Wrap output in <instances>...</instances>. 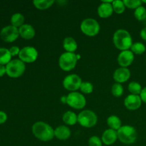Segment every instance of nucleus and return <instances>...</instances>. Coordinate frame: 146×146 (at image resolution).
Returning a JSON list of instances; mask_svg holds the SVG:
<instances>
[{"label":"nucleus","mask_w":146,"mask_h":146,"mask_svg":"<svg viewBox=\"0 0 146 146\" xmlns=\"http://www.w3.org/2000/svg\"><path fill=\"white\" fill-rule=\"evenodd\" d=\"M32 133L37 139L44 142L52 140L54 137V130L48 123L38 121L32 125Z\"/></svg>","instance_id":"nucleus-1"},{"label":"nucleus","mask_w":146,"mask_h":146,"mask_svg":"<svg viewBox=\"0 0 146 146\" xmlns=\"http://www.w3.org/2000/svg\"><path fill=\"white\" fill-rule=\"evenodd\" d=\"M113 41L118 49L126 51L131 48L133 45V39L131 34L125 29H118L114 33Z\"/></svg>","instance_id":"nucleus-2"},{"label":"nucleus","mask_w":146,"mask_h":146,"mask_svg":"<svg viewBox=\"0 0 146 146\" xmlns=\"http://www.w3.org/2000/svg\"><path fill=\"white\" fill-rule=\"evenodd\" d=\"M117 133L119 141L124 144L133 143L138 136L135 128L129 125H122L121 128L117 131Z\"/></svg>","instance_id":"nucleus-3"},{"label":"nucleus","mask_w":146,"mask_h":146,"mask_svg":"<svg viewBox=\"0 0 146 146\" xmlns=\"http://www.w3.org/2000/svg\"><path fill=\"white\" fill-rule=\"evenodd\" d=\"M80 56L75 53L64 52L60 56L58 59L59 67L64 71H71L76 67Z\"/></svg>","instance_id":"nucleus-4"},{"label":"nucleus","mask_w":146,"mask_h":146,"mask_svg":"<svg viewBox=\"0 0 146 146\" xmlns=\"http://www.w3.org/2000/svg\"><path fill=\"white\" fill-rule=\"evenodd\" d=\"M26 69L25 64L20 59L11 60L6 65L7 74L11 78H19L24 74Z\"/></svg>","instance_id":"nucleus-5"},{"label":"nucleus","mask_w":146,"mask_h":146,"mask_svg":"<svg viewBox=\"0 0 146 146\" xmlns=\"http://www.w3.org/2000/svg\"><path fill=\"white\" fill-rule=\"evenodd\" d=\"M98 121L96 114L90 110H84L78 115V123L84 128H92Z\"/></svg>","instance_id":"nucleus-6"},{"label":"nucleus","mask_w":146,"mask_h":146,"mask_svg":"<svg viewBox=\"0 0 146 146\" xmlns=\"http://www.w3.org/2000/svg\"><path fill=\"white\" fill-rule=\"evenodd\" d=\"M81 31L88 36H96L100 31V25L98 21L92 18L85 19L80 26Z\"/></svg>","instance_id":"nucleus-7"},{"label":"nucleus","mask_w":146,"mask_h":146,"mask_svg":"<svg viewBox=\"0 0 146 146\" xmlns=\"http://www.w3.org/2000/svg\"><path fill=\"white\" fill-rule=\"evenodd\" d=\"M66 104L74 109H82L86 104V100L84 96L81 93L74 91L68 94Z\"/></svg>","instance_id":"nucleus-8"},{"label":"nucleus","mask_w":146,"mask_h":146,"mask_svg":"<svg viewBox=\"0 0 146 146\" xmlns=\"http://www.w3.org/2000/svg\"><path fill=\"white\" fill-rule=\"evenodd\" d=\"M82 82V80L79 76L77 74H70L64 78L63 81V86L65 89L74 92L80 89Z\"/></svg>","instance_id":"nucleus-9"},{"label":"nucleus","mask_w":146,"mask_h":146,"mask_svg":"<svg viewBox=\"0 0 146 146\" xmlns=\"http://www.w3.org/2000/svg\"><path fill=\"white\" fill-rule=\"evenodd\" d=\"M38 56L37 50L33 46H25L20 50L19 57L24 63H33L36 61Z\"/></svg>","instance_id":"nucleus-10"},{"label":"nucleus","mask_w":146,"mask_h":146,"mask_svg":"<svg viewBox=\"0 0 146 146\" xmlns=\"http://www.w3.org/2000/svg\"><path fill=\"white\" fill-rule=\"evenodd\" d=\"M19 36V29L11 25L4 27L0 31V37L5 42H14L18 38Z\"/></svg>","instance_id":"nucleus-11"},{"label":"nucleus","mask_w":146,"mask_h":146,"mask_svg":"<svg viewBox=\"0 0 146 146\" xmlns=\"http://www.w3.org/2000/svg\"><path fill=\"white\" fill-rule=\"evenodd\" d=\"M118 63L121 67L127 68L131 66L134 61V54L131 50L122 51L118 55Z\"/></svg>","instance_id":"nucleus-12"},{"label":"nucleus","mask_w":146,"mask_h":146,"mask_svg":"<svg viewBox=\"0 0 146 146\" xmlns=\"http://www.w3.org/2000/svg\"><path fill=\"white\" fill-rule=\"evenodd\" d=\"M142 104V100L138 95H133L130 94L124 100V105L131 111H135L138 110Z\"/></svg>","instance_id":"nucleus-13"},{"label":"nucleus","mask_w":146,"mask_h":146,"mask_svg":"<svg viewBox=\"0 0 146 146\" xmlns=\"http://www.w3.org/2000/svg\"><path fill=\"white\" fill-rule=\"evenodd\" d=\"M113 1H103L98 7V14L101 18L106 19L113 13L112 3Z\"/></svg>","instance_id":"nucleus-14"},{"label":"nucleus","mask_w":146,"mask_h":146,"mask_svg":"<svg viewBox=\"0 0 146 146\" xmlns=\"http://www.w3.org/2000/svg\"><path fill=\"white\" fill-rule=\"evenodd\" d=\"M131 77V71L128 68L121 67L117 68L113 74V79L118 84L126 82Z\"/></svg>","instance_id":"nucleus-15"},{"label":"nucleus","mask_w":146,"mask_h":146,"mask_svg":"<svg viewBox=\"0 0 146 146\" xmlns=\"http://www.w3.org/2000/svg\"><path fill=\"white\" fill-rule=\"evenodd\" d=\"M118 139V133L116 131L111 129H107L102 134V142L106 145H111L115 143Z\"/></svg>","instance_id":"nucleus-16"},{"label":"nucleus","mask_w":146,"mask_h":146,"mask_svg":"<svg viewBox=\"0 0 146 146\" xmlns=\"http://www.w3.org/2000/svg\"><path fill=\"white\" fill-rule=\"evenodd\" d=\"M19 36L24 39H31L35 36V29L31 25L28 24H24L19 28Z\"/></svg>","instance_id":"nucleus-17"},{"label":"nucleus","mask_w":146,"mask_h":146,"mask_svg":"<svg viewBox=\"0 0 146 146\" xmlns=\"http://www.w3.org/2000/svg\"><path fill=\"white\" fill-rule=\"evenodd\" d=\"M71 134V130L66 125H59L54 129V137L61 141L69 138Z\"/></svg>","instance_id":"nucleus-18"},{"label":"nucleus","mask_w":146,"mask_h":146,"mask_svg":"<svg viewBox=\"0 0 146 146\" xmlns=\"http://www.w3.org/2000/svg\"><path fill=\"white\" fill-rule=\"evenodd\" d=\"M63 47L66 52L74 53L78 48V44L72 37H66L63 41Z\"/></svg>","instance_id":"nucleus-19"},{"label":"nucleus","mask_w":146,"mask_h":146,"mask_svg":"<svg viewBox=\"0 0 146 146\" xmlns=\"http://www.w3.org/2000/svg\"><path fill=\"white\" fill-rule=\"evenodd\" d=\"M63 121L65 124L68 125H74L76 123H78V115L74 112L71 111H68L62 116Z\"/></svg>","instance_id":"nucleus-20"},{"label":"nucleus","mask_w":146,"mask_h":146,"mask_svg":"<svg viewBox=\"0 0 146 146\" xmlns=\"http://www.w3.org/2000/svg\"><path fill=\"white\" fill-rule=\"evenodd\" d=\"M107 124L111 129L118 131L122 126V123L119 117L116 115H111L107 119Z\"/></svg>","instance_id":"nucleus-21"},{"label":"nucleus","mask_w":146,"mask_h":146,"mask_svg":"<svg viewBox=\"0 0 146 146\" xmlns=\"http://www.w3.org/2000/svg\"><path fill=\"white\" fill-rule=\"evenodd\" d=\"M11 57L9 50L6 48H0V65H7L11 61Z\"/></svg>","instance_id":"nucleus-22"},{"label":"nucleus","mask_w":146,"mask_h":146,"mask_svg":"<svg viewBox=\"0 0 146 146\" xmlns=\"http://www.w3.org/2000/svg\"><path fill=\"white\" fill-rule=\"evenodd\" d=\"M54 0H35L33 1L34 7L40 10L47 9L54 4Z\"/></svg>","instance_id":"nucleus-23"},{"label":"nucleus","mask_w":146,"mask_h":146,"mask_svg":"<svg viewBox=\"0 0 146 146\" xmlns=\"http://www.w3.org/2000/svg\"><path fill=\"white\" fill-rule=\"evenodd\" d=\"M24 23V17L20 13H16L11 17V26L17 28H20Z\"/></svg>","instance_id":"nucleus-24"},{"label":"nucleus","mask_w":146,"mask_h":146,"mask_svg":"<svg viewBox=\"0 0 146 146\" xmlns=\"http://www.w3.org/2000/svg\"><path fill=\"white\" fill-rule=\"evenodd\" d=\"M128 89L129 91V92L131 93V94L140 96L143 88L139 83L135 82V81H132L128 85Z\"/></svg>","instance_id":"nucleus-25"},{"label":"nucleus","mask_w":146,"mask_h":146,"mask_svg":"<svg viewBox=\"0 0 146 146\" xmlns=\"http://www.w3.org/2000/svg\"><path fill=\"white\" fill-rule=\"evenodd\" d=\"M112 6L113 9V11L116 14H123L125 10V4H124L123 1H121V0L113 1L112 3Z\"/></svg>","instance_id":"nucleus-26"},{"label":"nucleus","mask_w":146,"mask_h":146,"mask_svg":"<svg viewBox=\"0 0 146 146\" xmlns=\"http://www.w3.org/2000/svg\"><path fill=\"white\" fill-rule=\"evenodd\" d=\"M146 48L145 46L141 42H136L133 44V45L131 47V51L134 54H143L145 51Z\"/></svg>","instance_id":"nucleus-27"},{"label":"nucleus","mask_w":146,"mask_h":146,"mask_svg":"<svg viewBox=\"0 0 146 146\" xmlns=\"http://www.w3.org/2000/svg\"><path fill=\"white\" fill-rule=\"evenodd\" d=\"M134 17L138 21H144L146 19V9L143 6H141L134 11Z\"/></svg>","instance_id":"nucleus-28"},{"label":"nucleus","mask_w":146,"mask_h":146,"mask_svg":"<svg viewBox=\"0 0 146 146\" xmlns=\"http://www.w3.org/2000/svg\"><path fill=\"white\" fill-rule=\"evenodd\" d=\"M123 87L121 84L115 83L111 87V93L115 97H121L123 94Z\"/></svg>","instance_id":"nucleus-29"},{"label":"nucleus","mask_w":146,"mask_h":146,"mask_svg":"<svg viewBox=\"0 0 146 146\" xmlns=\"http://www.w3.org/2000/svg\"><path fill=\"white\" fill-rule=\"evenodd\" d=\"M124 4L125 7L131 9H136L139 7L142 6V1L141 0H124Z\"/></svg>","instance_id":"nucleus-30"},{"label":"nucleus","mask_w":146,"mask_h":146,"mask_svg":"<svg viewBox=\"0 0 146 146\" xmlns=\"http://www.w3.org/2000/svg\"><path fill=\"white\" fill-rule=\"evenodd\" d=\"M80 90L83 94H91L94 91V86L91 83L88 82V81H85V82H82L81 87H80Z\"/></svg>","instance_id":"nucleus-31"},{"label":"nucleus","mask_w":146,"mask_h":146,"mask_svg":"<svg viewBox=\"0 0 146 146\" xmlns=\"http://www.w3.org/2000/svg\"><path fill=\"white\" fill-rule=\"evenodd\" d=\"M102 140L98 136L91 137L88 140V145L89 146H102Z\"/></svg>","instance_id":"nucleus-32"},{"label":"nucleus","mask_w":146,"mask_h":146,"mask_svg":"<svg viewBox=\"0 0 146 146\" xmlns=\"http://www.w3.org/2000/svg\"><path fill=\"white\" fill-rule=\"evenodd\" d=\"M9 50V52L11 54V56H15L17 55L19 56L21 49L18 46H11Z\"/></svg>","instance_id":"nucleus-33"},{"label":"nucleus","mask_w":146,"mask_h":146,"mask_svg":"<svg viewBox=\"0 0 146 146\" xmlns=\"http://www.w3.org/2000/svg\"><path fill=\"white\" fill-rule=\"evenodd\" d=\"M7 115L4 111H0V124H3L7 121Z\"/></svg>","instance_id":"nucleus-34"},{"label":"nucleus","mask_w":146,"mask_h":146,"mask_svg":"<svg viewBox=\"0 0 146 146\" xmlns=\"http://www.w3.org/2000/svg\"><path fill=\"white\" fill-rule=\"evenodd\" d=\"M140 97H141V100H142V102L146 104V87L142 89V91H141V94H140Z\"/></svg>","instance_id":"nucleus-35"},{"label":"nucleus","mask_w":146,"mask_h":146,"mask_svg":"<svg viewBox=\"0 0 146 146\" xmlns=\"http://www.w3.org/2000/svg\"><path fill=\"white\" fill-rule=\"evenodd\" d=\"M5 74H7L6 66L3 65H0V77L3 76Z\"/></svg>","instance_id":"nucleus-36"},{"label":"nucleus","mask_w":146,"mask_h":146,"mask_svg":"<svg viewBox=\"0 0 146 146\" xmlns=\"http://www.w3.org/2000/svg\"><path fill=\"white\" fill-rule=\"evenodd\" d=\"M140 35H141V37L143 39L146 41V27L141 30V33H140Z\"/></svg>","instance_id":"nucleus-37"},{"label":"nucleus","mask_w":146,"mask_h":146,"mask_svg":"<svg viewBox=\"0 0 146 146\" xmlns=\"http://www.w3.org/2000/svg\"><path fill=\"white\" fill-rule=\"evenodd\" d=\"M61 101L62 104H66L67 102V96H61Z\"/></svg>","instance_id":"nucleus-38"},{"label":"nucleus","mask_w":146,"mask_h":146,"mask_svg":"<svg viewBox=\"0 0 146 146\" xmlns=\"http://www.w3.org/2000/svg\"><path fill=\"white\" fill-rule=\"evenodd\" d=\"M142 3H145V4H146V1H144V0H143Z\"/></svg>","instance_id":"nucleus-39"}]
</instances>
